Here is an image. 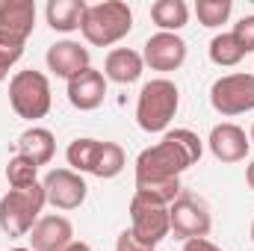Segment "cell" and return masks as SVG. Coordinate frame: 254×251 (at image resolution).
<instances>
[{
	"instance_id": "1",
	"label": "cell",
	"mask_w": 254,
	"mask_h": 251,
	"mask_svg": "<svg viewBox=\"0 0 254 251\" xmlns=\"http://www.w3.org/2000/svg\"><path fill=\"white\" fill-rule=\"evenodd\" d=\"M204 154V145L198 139V133H192L190 127H175L163 136V142L145 148L136 157L133 175H136V187H151V184H166L181 178L187 169H192Z\"/></svg>"
},
{
	"instance_id": "2",
	"label": "cell",
	"mask_w": 254,
	"mask_h": 251,
	"mask_svg": "<svg viewBox=\"0 0 254 251\" xmlns=\"http://www.w3.org/2000/svg\"><path fill=\"white\" fill-rule=\"evenodd\" d=\"M178 107H181V89L169 77H154L139 89L136 125L145 133H163L178 116Z\"/></svg>"
},
{
	"instance_id": "3",
	"label": "cell",
	"mask_w": 254,
	"mask_h": 251,
	"mask_svg": "<svg viewBox=\"0 0 254 251\" xmlns=\"http://www.w3.org/2000/svg\"><path fill=\"white\" fill-rule=\"evenodd\" d=\"M133 30V9L125 0H104L92 3L83 15V39L95 48H110L119 45L127 33Z\"/></svg>"
},
{
	"instance_id": "4",
	"label": "cell",
	"mask_w": 254,
	"mask_h": 251,
	"mask_svg": "<svg viewBox=\"0 0 254 251\" xmlns=\"http://www.w3.org/2000/svg\"><path fill=\"white\" fill-rule=\"evenodd\" d=\"M48 198L45 187L33 184L27 189H9L0 198V231L6 237H30L33 225L42 219Z\"/></svg>"
},
{
	"instance_id": "5",
	"label": "cell",
	"mask_w": 254,
	"mask_h": 251,
	"mask_svg": "<svg viewBox=\"0 0 254 251\" xmlns=\"http://www.w3.org/2000/svg\"><path fill=\"white\" fill-rule=\"evenodd\" d=\"M51 104H54L51 80L42 71L27 68V71L12 74V80H9V107L15 110L18 119H27V122L45 119L51 113Z\"/></svg>"
},
{
	"instance_id": "6",
	"label": "cell",
	"mask_w": 254,
	"mask_h": 251,
	"mask_svg": "<svg viewBox=\"0 0 254 251\" xmlns=\"http://www.w3.org/2000/svg\"><path fill=\"white\" fill-rule=\"evenodd\" d=\"M210 107L231 119V116H243L254 110V74L237 71V74H225L210 86Z\"/></svg>"
},
{
	"instance_id": "7",
	"label": "cell",
	"mask_w": 254,
	"mask_h": 251,
	"mask_svg": "<svg viewBox=\"0 0 254 251\" xmlns=\"http://www.w3.org/2000/svg\"><path fill=\"white\" fill-rule=\"evenodd\" d=\"M127 210H130V231L142 243L157 249L172 234V219H169V207L166 204H157V201H148L142 195H133Z\"/></svg>"
},
{
	"instance_id": "8",
	"label": "cell",
	"mask_w": 254,
	"mask_h": 251,
	"mask_svg": "<svg viewBox=\"0 0 254 251\" xmlns=\"http://www.w3.org/2000/svg\"><path fill=\"white\" fill-rule=\"evenodd\" d=\"M33 30H36L33 0H0V48L24 51Z\"/></svg>"
},
{
	"instance_id": "9",
	"label": "cell",
	"mask_w": 254,
	"mask_h": 251,
	"mask_svg": "<svg viewBox=\"0 0 254 251\" xmlns=\"http://www.w3.org/2000/svg\"><path fill=\"white\" fill-rule=\"evenodd\" d=\"M169 219H172V231L178 240L190 243V240H204L213 231V219L210 210L204 207V201L192 198V195H178L175 204H169Z\"/></svg>"
},
{
	"instance_id": "10",
	"label": "cell",
	"mask_w": 254,
	"mask_h": 251,
	"mask_svg": "<svg viewBox=\"0 0 254 251\" xmlns=\"http://www.w3.org/2000/svg\"><path fill=\"white\" fill-rule=\"evenodd\" d=\"M42 187H45L48 204H54L57 210H77L86 201V192H89L83 175H77L71 169H54V172H48L45 181H42Z\"/></svg>"
},
{
	"instance_id": "11",
	"label": "cell",
	"mask_w": 254,
	"mask_h": 251,
	"mask_svg": "<svg viewBox=\"0 0 254 251\" xmlns=\"http://www.w3.org/2000/svg\"><path fill=\"white\" fill-rule=\"evenodd\" d=\"M142 48V60L151 71H178L187 63V42L178 33H154Z\"/></svg>"
},
{
	"instance_id": "12",
	"label": "cell",
	"mask_w": 254,
	"mask_h": 251,
	"mask_svg": "<svg viewBox=\"0 0 254 251\" xmlns=\"http://www.w3.org/2000/svg\"><path fill=\"white\" fill-rule=\"evenodd\" d=\"M210 154L219 160V163H243L249 157V148H252V139L249 133L234 122H222L210 130Z\"/></svg>"
},
{
	"instance_id": "13",
	"label": "cell",
	"mask_w": 254,
	"mask_h": 251,
	"mask_svg": "<svg viewBox=\"0 0 254 251\" xmlns=\"http://www.w3.org/2000/svg\"><path fill=\"white\" fill-rule=\"evenodd\" d=\"M27 240H30L33 251H65L74 243V225H71V219H65L60 213H51L33 225Z\"/></svg>"
},
{
	"instance_id": "14",
	"label": "cell",
	"mask_w": 254,
	"mask_h": 251,
	"mask_svg": "<svg viewBox=\"0 0 254 251\" xmlns=\"http://www.w3.org/2000/svg\"><path fill=\"white\" fill-rule=\"evenodd\" d=\"M48 68L63 77V80H74L77 74H83L86 68H92V57H89V48H83L80 42H71V39H63V42H54L48 48V57H45Z\"/></svg>"
},
{
	"instance_id": "15",
	"label": "cell",
	"mask_w": 254,
	"mask_h": 251,
	"mask_svg": "<svg viewBox=\"0 0 254 251\" xmlns=\"http://www.w3.org/2000/svg\"><path fill=\"white\" fill-rule=\"evenodd\" d=\"M107 98V77L98 68H86L74 80H68V104L80 113H92Z\"/></svg>"
},
{
	"instance_id": "16",
	"label": "cell",
	"mask_w": 254,
	"mask_h": 251,
	"mask_svg": "<svg viewBox=\"0 0 254 251\" xmlns=\"http://www.w3.org/2000/svg\"><path fill=\"white\" fill-rule=\"evenodd\" d=\"M145 71V60L139 51L133 48H116L107 54V63H104V77L119 83V86H130L142 77Z\"/></svg>"
},
{
	"instance_id": "17",
	"label": "cell",
	"mask_w": 254,
	"mask_h": 251,
	"mask_svg": "<svg viewBox=\"0 0 254 251\" xmlns=\"http://www.w3.org/2000/svg\"><path fill=\"white\" fill-rule=\"evenodd\" d=\"M15 154L33 160L36 166H48L57 154V139L48 127H27L15 142Z\"/></svg>"
},
{
	"instance_id": "18",
	"label": "cell",
	"mask_w": 254,
	"mask_h": 251,
	"mask_svg": "<svg viewBox=\"0 0 254 251\" xmlns=\"http://www.w3.org/2000/svg\"><path fill=\"white\" fill-rule=\"evenodd\" d=\"M89 3L86 0H51L45 9V18L51 24V30L57 33H74L83 27V15H86Z\"/></svg>"
},
{
	"instance_id": "19",
	"label": "cell",
	"mask_w": 254,
	"mask_h": 251,
	"mask_svg": "<svg viewBox=\"0 0 254 251\" xmlns=\"http://www.w3.org/2000/svg\"><path fill=\"white\" fill-rule=\"evenodd\" d=\"M151 21L160 33H178L190 24V6L184 0H157L151 3Z\"/></svg>"
},
{
	"instance_id": "20",
	"label": "cell",
	"mask_w": 254,
	"mask_h": 251,
	"mask_svg": "<svg viewBox=\"0 0 254 251\" xmlns=\"http://www.w3.org/2000/svg\"><path fill=\"white\" fill-rule=\"evenodd\" d=\"M98 154H101V139H92V136H80L68 145L65 151V160L71 166V172L77 175H92L95 172V163H98Z\"/></svg>"
},
{
	"instance_id": "21",
	"label": "cell",
	"mask_w": 254,
	"mask_h": 251,
	"mask_svg": "<svg viewBox=\"0 0 254 251\" xmlns=\"http://www.w3.org/2000/svg\"><path fill=\"white\" fill-rule=\"evenodd\" d=\"M210 63L219 65V68H234V65L243 63L246 51L240 48V42L234 39V33H219L210 39Z\"/></svg>"
},
{
	"instance_id": "22",
	"label": "cell",
	"mask_w": 254,
	"mask_h": 251,
	"mask_svg": "<svg viewBox=\"0 0 254 251\" xmlns=\"http://www.w3.org/2000/svg\"><path fill=\"white\" fill-rule=\"evenodd\" d=\"M125 169V151L122 145L116 142H101V154H98V163H95V178L101 181H110V178H119Z\"/></svg>"
},
{
	"instance_id": "23",
	"label": "cell",
	"mask_w": 254,
	"mask_h": 251,
	"mask_svg": "<svg viewBox=\"0 0 254 251\" xmlns=\"http://www.w3.org/2000/svg\"><path fill=\"white\" fill-rule=\"evenodd\" d=\"M6 181H9L12 189L33 187V184H39V166H36L33 160H27V157L15 154V157L9 160V166H6Z\"/></svg>"
},
{
	"instance_id": "24",
	"label": "cell",
	"mask_w": 254,
	"mask_h": 251,
	"mask_svg": "<svg viewBox=\"0 0 254 251\" xmlns=\"http://www.w3.org/2000/svg\"><path fill=\"white\" fill-rule=\"evenodd\" d=\"M231 12H234V3H231V0H198V3H195L198 24H201V27H210V30L222 27V24L231 18Z\"/></svg>"
},
{
	"instance_id": "25",
	"label": "cell",
	"mask_w": 254,
	"mask_h": 251,
	"mask_svg": "<svg viewBox=\"0 0 254 251\" xmlns=\"http://www.w3.org/2000/svg\"><path fill=\"white\" fill-rule=\"evenodd\" d=\"M231 33H234V39L240 42V48H243L246 54H254V15L240 18Z\"/></svg>"
},
{
	"instance_id": "26",
	"label": "cell",
	"mask_w": 254,
	"mask_h": 251,
	"mask_svg": "<svg viewBox=\"0 0 254 251\" xmlns=\"http://www.w3.org/2000/svg\"><path fill=\"white\" fill-rule=\"evenodd\" d=\"M116 251H157V249L148 246V243H142L130 228H125V231L119 234V240H116Z\"/></svg>"
},
{
	"instance_id": "27",
	"label": "cell",
	"mask_w": 254,
	"mask_h": 251,
	"mask_svg": "<svg viewBox=\"0 0 254 251\" xmlns=\"http://www.w3.org/2000/svg\"><path fill=\"white\" fill-rule=\"evenodd\" d=\"M24 57V51H9V48H0V83L9 77V68Z\"/></svg>"
},
{
	"instance_id": "28",
	"label": "cell",
	"mask_w": 254,
	"mask_h": 251,
	"mask_svg": "<svg viewBox=\"0 0 254 251\" xmlns=\"http://www.w3.org/2000/svg\"><path fill=\"white\" fill-rule=\"evenodd\" d=\"M184 251H222V249L204 237V240H190V243H184Z\"/></svg>"
},
{
	"instance_id": "29",
	"label": "cell",
	"mask_w": 254,
	"mask_h": 251,
	"mask_svg": "<svg viewBox=\"0 0 254 251\" xmlns=\"http://www.w3.org/2000/svg\"><path fill=\"white\" fill-rule=\"evenodd\" d=\"M65 251H92V246H86V243H80V240H74V243H71V246H68Z\"/></svg>"
},
{
	"instance_id": "30",
	"label": "cell",
	"mask_w": 254,
	"mask_h": 251,
	"mask_svg": "<svg viewBox=\"0 0 254 251\" xmlns=\"http://www.w3.org/2000/svg\"><path fill=\"white\" fill-rule=\"evenodd\" d=\"M246 184L254 189V163H249V169H246Z\"/></svg>"
},
{
	"instance_id": "31",
	"label": "cell",
	"mask_w": 254,
	"mask_h": 251,
	"mask_svg": "<svg viewBox=\"0 0 254 251\" xmlns=\"http://www.w3.org/2000/svg\"><path fill=\"white\" fill-rule=\"evenodd\" d=\"M249 139H252V145H254V125H252V133H249Z\"/></svg>"
},
{
	"instance_id": "32",
	"label": "cell",
	"mask_w": 254,
	"mask_h": 251,
	"mask_svg": "<svg viewBox=\"0 0 254 251\" xmlns=\"http://www.w3.org/2000/svg\"><path fill=\"white\" fill-rule=\"evenodd\" d=\"M9 251H33V249H9Z\"/></svg>"
},
{
	"instance_id": "33",
	"label": "cell",
	"mask_w": 254,
	"mask_h": 251,
	"mask_svg": "<svg viewBox=\"0 0 254 251\" xmlns=\"http://www.w3.org/2000/svg\"><path fill=\"white\" fill-rule=\"evenodd\" d=\"M252 243H254V222H252Z\"/></svg>"
}]
</instances>
